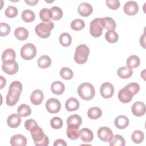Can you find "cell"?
<instances>
[{"instance_id": "obj_1", "label": "cell", "mask_w": 146, "mask_h": 146, "mask_svg": "<svg viewBox=\"0 0 146 146\" xmlns=\"http://www.w3.org/2000/svg\"><path fill=\"white\" fill-rule=\"evenodd\" d=\"M22 91V84L19 81L13 82L9 88V92L6 95V102L9 106H14L19 100Z\"/></svg>"}, {"instance_id": "obj_2", "label": "cell", "mask_w": 146, "mask_h": 146, "mask_svg": "<svg viewBox=\"0 0 146 146\" xmlns=\"http://www.w3.org/2000/svg\"><path fill=\"white\" fill-rule=\"evenodd\" d=\"M78 94L82 99L90 100L95 96V88L94 86L90 83H83L78 87Z\"/></svg>"}, {"instance_id": "obj_3", "label": "cell", "mask_w": 146, "mask_h": 146, "mask_svg": "<svg viewBox=\"0 0 146 146\" xmlns=\"http://www.w3.org/2000/svg\"><path fill=\"white\" fill-rule=\"evenodd\" d=\"M52 21L42 22L37 25L35 27V31L37 35L42 38H47L51 34V31L54 29Z\"/></svg>"}, {"instance_id": "obj_4", "label": "cell", "mask_w": 146, "mask_h": 146, "mask_svg": "<svg viewBox=\"0 0 146 146\" xmlns=\"http://www.w3.org/2000/svg\"><path fill=\"white\" fill-rule=\"evenodd\" d=\"M89 54L88 47L84 44H80L75 49L74 60L78 64H83L87 62Z\"/></svg>"}, {"instance_id": "obj_5", "label": "cell", "mask_w": 146, "mask_h": 146, "mask_svg": "<svg viewBox=\"0 0 146 146\" xmlns=\"http://www.w3.org/2000/svg\"><path fill=\"white\" fill-rule=\"evenodd\" d=\"M21 56L25 60H31L33 59L36 54V48L35 46L31 43H28L24 44L21 49Z\"/></svg>"}, {"instance_id": "obj_6", "label": "cell", "mask_w": 146, "mask_h": 146, "mask_svg": "<svg viewBox=\"0 0 146 146\" xmlns=\"http://www.w3.org/2000/svg\"><path fill=\"white\" fill-rule=\"evenodd\" d=\"M103 29V27L100 18L93 19L90 23V33L95 38L99 37L102 34Z\"/></svg>"}, {"instance_id": "obj_7", "label": "cell", "mask_w": 146, "mask_h": 146, "mask_svg": "<svg viewBox=\"0 0 146 146\" xmlns=\"http://www.w3.org/2000/svg\"><path fill=\"white\" fill-rule=\"evenodd\" d=\"M46 108L51 113H56L60 111L61 103L59 100L55 98L48 99L46 103Z\"/></svg>"}, {"instance_id": "obj_8", "label": "cell", "mask_w": 146, "mask_h": 146, "mask_svg": "<svg viewBox=\"0 0 146 146\" xmlns=\"http://www.w3.org/2000/svg\"><path fill=\"white\" fill-rule=\"evenodd\" d=\"M2 70L7 75H14L19 69L18 64L15 60L3 62L2 65Z\"/></svg>"}, {"instance_id": "obj_9", "label": "cell", "mask_w": 146, "mask_h": 146, "mask_svg": "<svg viewBox=\"0 0 146 146\" xmlns=\"http://www.w3.org/2000/svg\"><path fill=\"white\" fill-rule=\"evenodd\" d=\"M99 139L104 142L110 141L113 136L112 131L107 127H100L97 132Z\"/></svg>"}, {"instance_id": "obj_10", "label": "cell", "mask_w": 146, "mask_h": 146, "mask_svg": "<svg viewBox=\"0 0 146 146\" xmlns=\"http://www.w3.org/2000/svg\"><path fill=\"white\" fill-rule=\"evenodd\" d=\"M100 92L104 98H110L114 93V87L111 83L105 82L102 84L100 88Z\"/></svg>"}, {"instance_id": "obj_11", "label": "cell", "mask_w": 146, "mask_h": 146, "mask_svg": "<svg viewBox=\"0 0 146 146\" xmlns=\"http://www.w3.org/2000/svg\"><path fill=\"white\" fill-rule=\"evenodd\" d=\"M133 96V93L126 86L121 88L118 93V98L123 103L130 102L132 99Z\"/></svg>"}, {"instance_id": "obj_12", "label": "cell", "mask_w": 146, "mask_h": 146, "mask_svg": "<svg viewBox=\"0 0 146 146\" xmlns=\"http://www.w3.org/2000/svg\"><path fill=\"white\" fill-rule=\"evenodd\" d=\"M32 138L34 141L35 145L41 141L45 137V135L42 129L38 125L34 127L30 131Z\"/></svg>"}, {"instance_id": "obj_13", "label": "cell", "mask_w": 146, "mask_h": 146, "mask_svg": "<svg viewBox=\"0 0 146 146\" xmlns=\"http://www.w3.org/2000/svg\"><path fill=\"white\" fill-rule=\"evenodd\" d=\"M124 13L128 15H134L139 11V5L137 3L133 1H127L123 7Z\"/></svg>"}, {"instance_id": "obj_14", "label": "cell", "mask_w": 146, "mask_h": 146, "mask_svg": "<svg viewBox=\"0 0 146 146\" xmlns=\"http://www.w3.org/2000/svg\"><path fill=\"white\" fill-rule=\"evenodd\" d=\"M145 105L143 102L139 101L135 102L131 108V111L133 115L140 117L143 116L145 113Z\"/></svg>"}, {"instance_id": "obj_15", "label": "cell", "mask_w": 146, "mask_h": 146, "mask_svg": "<svg viewBox=\"0 0 146 146\" xmlns=\"http://www.w3.org/2000/svg\"><path fill=\"white\" fill-rule=\"evenodd\" d=\"M92 6L87 2L81 3L78 7V13L82 17H88L90 15L92 14Z\"/></svg>"}, {"instance_id": "obj_16", "label": "cell", "mask_w": 146, "mask_h": 146, "mask_svg": "<svg viewBox=\"0 0 146 146\" xmlns=\"http://www.w3.org/2000/svg\"><path fill=\"white\" fill-rule=\"evenodd\" d=\"M44 98V95L43 92L36 89L33 91L30 96V100L32 104L35 106H38L42 103Z\"/></svg>"}, {"instance_id": "obj_17", "label": "cell", "mask_w": 146, "mask_h": 146, "mask_svg": "<svg viewBox=\"0 0 146 146\" xmlns=\"http://www.w3.org/2000/svg\"><path fill=\"white\" fill-rule=\"evenodd\" d=\"M10 141L12 146H25L27 144L26 137L21 134L13 135L11 137Z\"/></svg>"}, {"instance_id": "obj_18", "label": "cell", "mask_w": 146, "mask_h": 146, "mask_svg": "<svg viewBox=\"0 0 146 146\" xmlns=\"http://www.w3.org/2000/svg\"><path fill=\"white\" fill-rule=\"evenodd\" d=\"M79 136L80 139L85 143H90L94 139V134L92 131L87 128H82L79 131Z\"/></svg>"}, {"instance_id": "obj_19", "label": "cell", "mask_w": 146, "mask_h": 146, "mask_svg": "<svg viewBox=\"0 0 146 146\" xmlns=\"http://www.w3.org/2000/svg\"><path fill=\"white\" fill-rule=\"evenodd\" d=\"M128 118L124 115H119L117 116L114 121L115 125L119 129H122L125 128L129 125Z\"/></svg>"}, {"instance_id": "obj_20", "label": "cell", "mask_w": 146, "mask_h": 146, "mask_svg": "<svg viewBox=\"0 0 146 146\" xmlns=\"http://www.w3.org/2000/svg\"><path fill=\"white\" fill-rule=\"evenodd\" d=\"M21 122V116L18 113H13L10 115L7 119V125L13 128L18 127Z\"/></svg>"}, {"instance_id": "obj_21", "label": "cell", "mask_w": 146, "mask_h": 146, "mask_svg": "<svg viewBox=\"0 0 146 146\" xmlns=\"http://www.w3.org/2000/svg\"><path fill=\"white\" fill-rule=\"evenodd\" d=\"M103 28L108 30H114L116 29V24L113 19L111 17H104L100 18Z\"/></svg>"}, {"instance_id": "obj_22", "label": "cell", "mask_w": 146, "mask_h": 146, "mask_svg": "<svg viewBox=\"0 0 146 146\" xmlns=\"http://www.w3.org/2000/svg\"><path fill=\"white\" fill-rule=\"evenodd\" d=\"M80 106L79 100L75 98H70L68 99L65 103L66 109L68 111H74L77 110Z\"/></svg>"}, {"instance_id": "obj_23", "label": "cell", "mask_w": 146, "mask_h": 146, "mask_svg": "<svg viewBox=\"0 0 146 146\" xmlns=\"http://www.w3.org/2000/svg\"><path fill=\"white\" fill-rule=\"evenodd\" d=\"M65 90L64 84L60 81H55L51 85V90L55 95L62 94Z\"/></svg>"}, {"instance_id": "obj_24", "label": "cell", "mask_w": 146, "mask_h": 146, "mask_svg": "<svg viewBox=\"0 0 146 146\" xmlns=\"http://www.w3.org/2000/svg\"><path fill=\"white\" fill-rule=\"evenodd\" d=\"M82 123V119L79 115L77 114L70 115L67 119V126H74L79 127Z\"/></svg>"}, {"instance_id": "obj_25", "label": "cell", "mask_w": 146, "mask_h": 146, "mask_svg": "<svg viewBox=\"0 0 146 146\" xmlns=\"http://www.w3.org/2000/svg\"><path fill=\"white\" fill-rule=\"evenodd\" d=\"M132 74L133 71L132 68L125 66L121 67L117 70V75L121 79H128L132 76Z\"/></svg>"}, {"instance_id": "obj_26", "label": "cell", "mask_w": 146, "mask_h": 146, "mask_svg": "<svg viewBox=\"0 0 146 146\" xmlns=\"http://www.w3.org/2000/svg\"><path fill=\"white\" fill-rule=\"evenodd\" d=\"M67 137L72 140H76L79 137V127L74 126H67L66 130Z\"/></svg>"}, {"instance_id": "obj_27", "label": "cell", "mask_w": 146, "mask_h": 146, "mask_svg": "<svg viewBox=\"0 0 146 146\" xmlns=\"http://www.w3.org/2000/svg\"><path fill=\"white\" fill-rule=\"evenodd\" d=\"M16 54L15 51L12 48L6 49L2 54V60L3 62L15 60Z\"/></svg>"}, {"instance_id": "obj_28", "label": "cell", "mask_w": 146, "mask_h": 146, "mask_svg": "<svg viewBox=\"0 0 146 146\" xmlns=\"http://www.w3.org/2000/svg\"><path fill=\"white\" fill-rule=\"evenodd\" d=\"M14 35L19 40H26L29 36V31L24 27L17 28L14 31Z\"/></svg>"}, {"instance_id": "obj_29", "label": "cell", "mask_w": 146, "mask_h": 146, "mask_svg": "<svg viewBox=\"0 0 146 146\" xmlns=\"http://www.w3.org/2000/svg\"><path fill=\"white\" fill-rule=\"evenodd\" d=\"M102 115V110L98 107H93L90 108L87 112V116L92 120L98 119L101 117Z\"/></svg>"}, {"instance_id": "obj_30", "label": "cell", "mask_w": 146, "mask_h": 146, "mask_svg": "<svg viewBox=\"0 0 146 146\" xmlns=\"http://www.w3.org/2000/svg\"><path fill=\"white\" fill-rule=\"evenodd\" d=\"M109 145L110 146H124L125 141L122 136L117 134L113 136L109 141Z\"/></svg>"}, {"instance_id": "obj_31", "label": "cell", "mask_w": 146, "mask_h": 146, "mask_svg": "<svg viewBox=\"0 0 146 146\" xmlns=\"http://www.w3.org/2000/svg\"><path fill=\"white\" fill-rule=\"evenodd\" d=\"M51 64V58L46 55H43L39 57L38 60V65L41 68H46L50 66Z\"/></svg>"}, {"instance_id": "obj_32", "label": "cell", "mask_w": 146, "mask_h": 146, "mask_svg": "<svg viewBox=\"0 0 146 146\" xmlns=\"http://www.w3.org/2000/svg\"><path fill=\"white\" fill-rule=\"evenodd\" d=\"M140 63V58L136 55H131L128 58L126 62V64L130 68L137 67Z\"/></svg>"}, {"instance_id": "obj_33", "label": "cell", "mask_w": 146, "mask_h": 146, "mask_svg": "<svg viewBox=\"0 0 146 146\" xmlns=\"http://www.w3.org/2000/svg\"><path fill=\"white\" fill-rule=\"evenodd\" d=\"M59 42L63 47L69 46L72 42L71 36L67 33H62L59 36Z\"/></svg>"}, {"instance_id": "obj_34", "label": "cell", "mask_w": 146, "mask_h": 146, "mask_svg": "<svg viewBox=\"0 0 146 146\" xmlns=\"http://www.w3.org/2000/svg\"><path fill=\"white\" fill-rule=\"evenodd\" d=\"M18 113L22 117L29 116L31 113V109L29 106L26 104H21L17 108Z\"/></svg>"}, {"instance_id": "obj_35", "label": "cell", "mask_w": 146, "mask_h": 146, "mask_svg": "<svg viewBox=\"0 0 146 146\" xmlns=\"http://www.w3.org/2000/svg\"><path fill=\"white\" fill-rule=\"evenodd\" d=\"M21 17L22 19L26 22H33L35 18V15L33 11L26 9L22 11Z\"/></svg>"}, {"instance_id": "obj_36", "label": "cell", "mask_w": 146, "mask_h": 146, "mask_svg": "<svg viewBox=\"0 0 146 146\" xmlns=\"http://www.w3.org/2000/svg\"><path fill=\"white\" fill-rule=\"evenodd\" d=\"M51 19L54 21H58L63 17V11L62 9L58 6H53L50 9Z\"/></svg>"}, {"instance_id": "obj_37", "label": "cell", "mask_w": 146, "mask_h": 146, "mask_svg": "<svg viewBox=\"0 0 146 146\" xmlns=\"http://www.w3.org/2000/svg\"><path fill=\"white\" fill-rule=\"evenodd\" d=\"M105 38L108 42L114 43L117 41L119 35L115 30H108L105 34Z\"/></svg>"}, {"instance_id": "obj_38", "label": "cell", "mask_w": 146, "mask_h": 146, "mask_svg": "<svg viewBox=\"0 0 146 146\" xmlns=\"http://www.w3.org/2000/svg\"><path fill=\"white\" fill-rule=\"evenodd\" d=\"M144 133L140 130L135 131L132 133V136H131L132 141L136 144L141 143L144 140Z\"/></svg>"}, {"instance_id": "obj_39", "label": "cell", "mask_w": 146, "mask_h": 146, "mask_svg": "<svg viewBox=\"0 0 146 146\" xmlns=\"http://www.w3.org/2000/svg\"><path fill=\"white\" fill-rule=\"evenodd\" d=\"M71 28L75 31H79L82 30L85 26V22L80 19H76L71 23Z\"/></svg>"}, {"instance_id": "obj_40", "label": "cell", "mask_w": 146, "mask_h": 146, "mask_svg": "<svg viewBox=\"0 0 146 146\" xmlns=\"http://www.w3.org/2000/svg\"><path fill=\"white\" fill-rule=\"evenodd\" d=\"M60 75L65 80H70L72 78L74 74L70 68L63 67L60 71Z\"/></svg>"}, {"instance_id": "obj_41", "label": "cell", "mask_w": 146, "mask_h": 146, "mask_svg": "<svg viewBox=\"0 0 146 146\" xmlns=\"http://www.w3.org/2000/svg\"><path fill=\"white\" fill-rule=\"evenodd\" d=\"M39 17L43 22H48L51 19L50 9L43 8L39 11Z\"/></svg>"}, {"instance_id": "obj_42", "label": "cell", "mask_w": 146, "mask_h": 146, "mask_svg": "<svg viewBox=\"0 0 146 146\" xmlns=\"http://www.w3.org/2000/svg\"><path fill=\"white\" fill-rule=\"evenodd\" d=\"M50 125L54 129H60L63 126V120L59 117H54L50 120Z\"/></svg>"}, {"instance_id": "obj_43", "label": "cell", "mask_w": 146, "mask_h": 146, "mask_svg": "<svg viewBox=\"0 0 146 146\" xmlns=\"http://www.w3.org/2000/svg\"><path fill=\"white\" fill-rule=\"evenodd\" d=\"M5 14L6 17L12 18L15 17L18 14V10L17 7L13 6H8L5 12Z\"/></svg>"}, {"instance_id": "obj_44", "label": "cell", "mask_w": 146, "mask_h": 146, "mask_svg": "<svg viewBox=\"0 0 146 146\" xmlns=\"http://www.w3.org/2000/svg\"><path fill=\"white\" fill-rule=\"evenodd\" d=\"M10 32V26L6 23L2 22L0 24V35L1 36L7 35Z\"/></svg>"}, {"instance_id": "obj_45", "label": "cell", "mask_w": 146, "mask_h": 146, "mask_svg": "<svg viewBox=\"0 0 146 146\" xmlns=\"http://www.w3.org/2000/svg\"><path fill=\"white\" fill-rule=\"evenodd\" d=\"M106 3L107 6L112 10H116L120 6V3L118 0H107Z\"/></svg>"}, {"instance_id": "obj_46", "label": "cell", "mask_w": 146, "mask_h": 146, "mask_svg": "<svg viewBox=\"0 0 146 146\" xmlns=\"http://www.w3.org/2000/svg\"><path fill=\"white\" fill-rule=\"evenodd\" d=\"M133 94L136 95L140 90V86L137 83H131L125 86Z\"/></svg>"}, {"instance_id": "obj_47", "label": "cell", "mask_w": 146, "mask_h": 146, "mask_svg": "<svg viewBox=\"0 0 146 146\" xmlns=\"http://www.w3.org/2000/svg\"><path fill=\"white\" fill-rule=\"evenodd\" d=\"M36 125H38V123L34 119H29L25 122V127L29 131H30L31 129Z\"/></svg>"}, {"instance_id": "obj_48", "label": "cell", "mask_w": 146, "mask_h": 146, "mask_svg": "<svg viewBox=\"0 0 146 146\" xmlns=\"http://www.w3.org/2000/svg\"><path fill=\"white\" fill-rule=\"evenodd\" d=\"M48 143H49L48 138L47 135H45V137L43 139V140H42L41 141H40L39 143L36 144L35 145H36V146H47L48 145Z\"/></svg>"}, {"instance_id": "obj_49", "label": "cell", "mask_w": 146, "mask_h": 146, "mask_svg": "<svg viewBox=\"0 0 146 146\" xmlns=\"http://www.w3.org/2000/svg\"><path fill=\"white\" fill-rule=\"evenodd\" d=\"M54 146H66L67 144L65 142V141L62 139H58L57 140H56L54 143Z\"/></svg>"}, {"instance_id": "obj_50", "label": "cell", "mask_w": 146, "mask_h": 146, "mask_svg": "<svg viewBox=\"0 0 146 146\" xmlns=\"http://www.w3.org/2000/svg\"><path fill=\"white\" fill-rule=\"evenodd\" d=\"M140 43L141 46L143 47V48H145V33L141 36L140 37Z\"/></svg>"}, {"instance_id": "obj_51", "label": "cell", "mask_w": 146, "mask_h": 146, "mask_svg": "<svg viewBox=\"0 0 146 146\" xmlns=\"http://www.w3.org/2000/svg\"><path fill=\"white\" fill-rule=\"evenodd\" d=\"M39 2L38 0H25V2L30 6H34Z\"/></svg>"}, {"instance_id": "obj_52", "label": "cell", "mask_w": 146, "mask_h": 146, "mask_svg": "<svg viewBox=\"0 0 146 146\" xmlns=\"http://www.w3.org/2000/svg\"><path fill=\"white\" fill-rule=\"evenodd\" d=\"M1 89L3 88L4 86H5L6 84V80L5 78H4L2 76H1Z\"/></svg>"}]
</instances>
